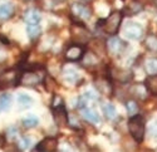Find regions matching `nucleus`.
I'll use <instances>...</instances> for the list:
<instances>
[{"label": "nucleus", "mask_w": 157, "mask_h": 152, "mask_svg": "<svg viewBox=\"0 0 157 152\" xmlns=\"http://www.w3.org/2000/svg\"><path fill=\"white\" fill-rule=\"evenodd\" d=\"M63 77H64L65 81H68V82H75L77 78H78V73H77L74 69L68 68V69H64Z\"/></svg>", "instance_id": "nucleus-20"}, {"label": "nucleus", "mask_w": 157, "mask_h": 152, "mask_svg": "<svg viewBox=\"0 0 157 152\" xmlns=\"http://www.w3.org/2000/svg\"><path fill=\"white\" fill-rule=\"evenodd\" d=\"M128 131L136 142H142L146 132V126H145L143 117L137 115V113L131 117L128 121Z\"/></svg>", "instance_id": "nucleus-1"}, {"label": "nucleus", "mask_w": 157, "mask_h": 152, "mask_svg": "<svg viewBox=\"0 0 157 152\" xmlns=\"http://www.w3.org/2000/svg\"><path fill=\"white\" fill-rule=\"evenodd\" d=\"M53 118H54V122L58 127H64V126L68 124L69 115H68L67 109H65L64 104L53 108Z\"/></svg>", "instance_id": "nucleus-4"}, {"label": "nucleus", "mask_w": 157, "mask_h": 152, "mask_svg": "<svg viewBox=\"0 0 157 152\" xmlns=\"http://www.w3.org/2000/svg\"><path fill=\"white\" fill-rule=\"evenodd\" d=\"M116 78L118 79L120 82L126 83V82L131 81V78H132V73L128 72V70H122V69H120V70H117V75H116Z\"/></svg>", "instance_id": "nucleus-22"}, {"label": "nucleus", "mask_w": 157, "mask_h": 152, "mask_svg": "<svg viewBox=\"0 0 157 152\" xmlns=\"http://www.w3.org/2000/svg\"><path fill=\"white\" fill-rule=\"evenodd\" d=\"M102 109H103V113L106 115V117H107L108 120H113V118L116 117V115H117V112H116V107H114L113 104H111V103H106V104H103Z\"/></svg>", "instance_id": "nucleus-19"}, {"label": "nucleus", "mask_w": 157, "mask_h": 152, "mask_svg": "<svg viewBox=\"0 0 157 152\" xmlns=\"http://www.w3.org/2000/svg\"><path fill=\"white\" fill-rule=\"evenodd\" d=\"M62 104H64V102H63V98H62L60 96H54V98H53V102H52V108H56V107L62 106Z\"/></svg>", "instance_id": "nucleus-31"}, {"label": "nucleus", "mask_w": 157, "mask_h": 152, "mask_svg": "<svg viewBox=\"0 0 157 152\" xmlns=\"http://www.w3.org/2000/svg\"><path fill=\"white\" fill-rule=\"evenodd\" d=\"M122 18H123L122 11L116 10V11L111 13L109 17L103 21L104 24H102L104 32H106L107 34H109V35H114V34H117V32L120 30V27H121Z\"/></svg>", "instance_id": "nucleus-2"}, {"label": "nucleus", "mask_w": 157, "mask_h": 152, "mask_svg": "<svg viewBox=\"0 0 157 152\" xmlns=\"http://www.w3.org/2000/svg\"><path fill=\"white\" fill-rule=\"evenodd\" d=\"M142 9H143V6L140 3H132V4H129L126 8V11L128 13V15H135V14H137L138 11H141Z\"/></svg>", "instance_id": "nucleus-24"}, {"label": "nucleus", "mask_w": 157, "mask_h": 152, "mask_svg": "<svg viewBox=\"0 0 157 152\" xmlns=\"http://www.w3.org/2000/svg\"><path fill=\"white\" fill-rule=\"evenodd\" d=\"M131 93L133 96L138 97L140 99H146L147 96H148V91L145 84H136L131 88Z\"/></svg>", "instance_id": "nucleus-14"}, {"label": "nucleus", "mask_w": 157, "mask_h": 152, "mask_svg": "<svg viewBox=\"0 0 157 152\" xmlns=\"http://www.w3.org/2000/svg\"><path fill=\"white\" fill-rule=\"evenodd\" d=\"M11 102H13L11 94L5 93V94H3V96H0V113L9 111L10 107H11Z\"/></svg>", "instance_id": "nucleus-15"}, {"label": "nucleus", "mask_w": 157, "mask_h": 152, "mask_svg": "<svg viewBox=\"0 0 157 152\" xmlns=\"http://www.w3.org/2000/svg\"><path fill=\"white\" fill-rule=\"evenodd\" d=\"M18 103L20 104V107H21V108L30 107V106L33 104V98H32V97H29L28 94L21 93V94H19V96H18Z\"/></svg>", "instance_id": "nucleus-18"}, {"label": "nucleus", "mask_w": 157, "mask_h": 152, "mask_svg": "<svg viewBox=\"0 0 157 152\" xmlns=\"http://www.w3.org/2000/svg\"><path fill=\"white\" fill-rule=\"evenodd\" d=\"M72 10H73L74 15H77L78 18H82V19H89L90 14H92V11H90V9L88 6L81 5V4H74L72 6Z\"/></svg>", "instance_id": "nucleus-10"}, {"label": "nucleus", "mask_w": 157, "mask_h": 152, "mask_svg": "<svg viewBox=\"0 0 157 152\" xmlns=\"http://www.w3.org/2000/svg\"><path fill=\"white\" fill-rule=\"evenodd\" d=\"M40 27H39V23L38 24H28V27H27V33H28V36L32 40L36 39V38L40 35Z\"/></svg>", "instance_id": "nucleus-17"}, {"label": "nucleus", "mask_w": 157, "mask_h": 152, "mask_svg": "<svg viewBox=\"0 0 157 152\" xmlns=\"http://www.w3.org/2000/svg\"><path fill=\"white\" fill-rule=\"evenodd\" d=\"M155 4H156V5H157V0H155Z\"/></svg>", "instance_id": "nucleus-34"}, {"label": "nucleus", "mask_w": 157, "mask_h": 152, "mask_svg": "<svg viewBox=\"0 0 157 152\" xmlns=\"http://www.w3.org/2000/svg\"><path fill=\"white\" fill-rule=\"evenodd\" d=\"M57 148H58V140L56 137H47L43 141L39 142L35 147L36 151L40 152H56Z\"/></svg>", "instance_id": "nucleus-6"}, {"label": "nucleus", "mask_w": 157, "mask_h": 152, "mask_svg": "<svg viewBox=\"0 0 157 152\" xmlns=\"http://www.w3.org/2000/svg\"><path fill=\"white\" fill-rule=\"evenodd\" d=\"M145 86L147 88L148 93L151 94H157V74H150L148 77L146 78V82H145Z\"/></svg>", "instance_id": "nucleus-13"}, {"label": "nucleus", "mask_w": 157, "mask_h": 152, "mask_svg": "<svg viewBox=\"0 0 157 152\" xmlns=\"http://www.w3.org/2000/svg\"><path fill=\"white\" fill-rule=\"evenodd\" d=\"M96 86L98 88V91L103 94H109L112 92V86L107 79H98L96 81Z\"/></svg>", "instance_id": "nucleus-16"}, {"label": "nucleus", "mask_w": 157, "mask_h": 152, "mask_svg": "<svg viewBox=\"0 0 157 152\" xmlns=\"http://www.w3.org/2000/svg\"><path fill=\"white\" fill-rule=\"evenodd\" d=\"M30 145H32V138L24 136V137H21L20 140H19L18 147H19L20 150H28V148L30 147Z\"/></svg>", "instance_id": "nucleus-26"}, {"label": "nucleus", "mask_w": 157, "mask_h": 152, "mask_svg": "<svg viewBox=\"0 0 157 152\" xmlns=\"http://www.w3.org/2000/svg\"><path fill=\"white\" fill-rule=\"evenodd\" d=\"M123 32H124V35L128 38V39L138 40V39H141V36L143 34V28L137 23H128L124 27Z\"/></svg>", "instance_id": "nucleus-5"}, {"label": "nucleus", "mask_w": 157, "mask_h": 152, "mask_svg": "<svg viewBox=\"0 0 157 152\" xmlns=\"http://www.w3.org/2000/svg\"><path fill=\"white\" fill-rule=\"evenodd\" d=\"M42 19V14L40 11L32 8V9H28L27 11H25L24 14V20L27 21L28 24H38L39 21H40Z\"/></svg>", "instance_id": "nucleus-9"}, {"label": "nucleus", "mask_w": 157, "mask_h": 152, "mask_svg": "<svg viewBox=\"0 0 157 152\" xmlns=\"http://www.w3.org/2000/svg\"><path fill=\"white\" fill-rule=\"evenodd\" d=\"M18 133H19L18 128L15 127V126H11V127H9L8 131H6V137L9 138V140H14V138L18 137Z\"/></svg>", "instance_id": "nucleus-29"}, {"label": "nucleus", "mask_w": 157, "mask_h": 152, "mask_svg": "<svg viewBox=\"0 0 157 152\" xmlns=\"http://www.w3.org/2000/svg\"><path fill=\"white\" fill-rule=\"evenodd\" d=\"M84 64L86 66H93V64H97V59L94 58L93 54H88L84 59Z\"/></svg>", "instance_id": "nucleus-30"}, {"label": "nucleus", "mask_w": 157, "mask_h": 152, "mask_svg": "<svg viewBox=\"0 0 157 152\" xmlns=\"http://www.w3.org/2000/svg\"><path fill=\"white\" fill-rule=\"evenodd\" d=\"M146 47L150 50H157V36L155 35H150L146 39Z\"/></svg>", "instance_id": "nucleus-27"}, {"label": "nucleus", "mask_w": 157, "mask_h": 152, "mask_svg": "<svg viewBox=\"0 0 157 152\" xmlns=\"http://www.w3.org/2000/svg\"><path fill=\"white\" fill-rule=\"evenodd\" d=\"M42 82V75L34 69L24 70L18 78V84L27 86V87H34Z\"/></svg>", "instance_id": "nucleus-3"}, {"label": "nucleus", "mask_w": 157, "mask_h": 152, "mask_svg": "<svg viewBox=\"0 0 157 152\" xmlns=\"http://www.w3.org/2000/svg\"><path fill=\"white\" fill-rule=\"evenodd\" d=\"M145 67H146V70H147L148 74H155V73H157V58H151V59H148V60L146 62Z\"/></svg>", "instance_id": "nucleus-21"}, {"label": "nucleus", "mask_w": 157, "mask_h": 152, "mask_svg": "<svg viewBox=\"0 0 157 152\" xmlns=\"http://www.w3.org/2000/svg\"><path fill=\"white\" fill-rule=\"evenodd\" d=\"M83 55H84V48L78 44H73L65 50V58L69 62L81 60L83 58Z\"/></svg>", "instance_id": "nucleus-7"}, {"label": "nucleus", "mask_w": 157, "mask_h": 152, "mask_svg": "<svg viewBox=\"0 0 157 152\" xmlns=\"http://www.w3.org/2000/svg\"><path fill=\"white\" fill-rule=\"evenodd\" d=\"M38 124V118L35 116H28L23 120V126L25 128H33Z\"/></svg>", "instance_id": "nucleus-23"}, {"label": "nucleus", "mask_w": 157, "mask_h": 152, "mask_svg": "<svg viewBox=\"0 0 157 152\" xmlns=\"http://www.w3.org/2000/svg\"><path fill=\"white\" fill-rule=\"evenodd\" d=\"M4 143V140H3V136H0V146H3Z\"/></svg>", "instance_id": "nucleus-33"}, {"label": "nucleus", "mask_w": 157, "mask_h": 152, "mask_svg": "<svg viewBox=\"0 0 157 152\" xmlns=\"http://www.w3.org/2000/svg\"><path fill=\"white\" fill-rule=\"evenodd\" d=\"M151 132L153 133V136H157V121H153L151 124Z\"/></svg>", "instance_id": "nucleus-32"}, {"label": "nucleus", "mask_w": 157, "mask_h": 152, "mask_svg": "<svg viewBox=\"0 0 157 152\" xmlns=\"http://www.w3.org/2000/svg\"><path fill=\"white\" fill-rule=\"evenodd\" d=\"M126 48V43L118 36H112L111 39L107 42V49L114 55L122 53V50Z\"/></svg>", "instance_id": "nucleus-8"}, {"label": "nucleus", "mask_w": 157, "mask_h": 152, "mask_svg": "<svg viewBox=\"0 0 157 152\" xmlns=\"http://www.w3.org/2000/svg\"><path fill=\"white\" fill-rule=\"evenodd\" d=\"M82 116L84 120H87L88 122H92V123H98L101 121L98 113L94 109L88 108V107H86V108L82 107Z\"/></svg>", "instance_id": "nucleus-11"}, {"label": "nucleus", "mask_w": 157, "mask_h": 152, "mask_svg": "<svg viewBox=\"0 0 157 152\" xmlns=\"http://www.w3.org/2000/svg\"><path fill=\"white\" fill-rule=\"evenodd\" d=\"M14 5L11 3H3L0 4V19H9L14 14Z\"/></svg>", "instance_id": "nucleus-12"}, {"label": "nucleus", "mask_w": 157, "mask_h": 152, "mask_svg": "<svg viewBox=\"0 0 157 152\" xmlns=\"http://www.w3.org/2000/svg\"><path fill=\"white\" fill-rule=\"evenodd\" d=\"M126 108L128 111V113L131 116L136 115V113L138 112V104L136 103V101H128V102L126 103Z\"/></svg>", "instance_id": "nucleus-25"}, {"label": "nucleus", "mask_w": 157, "mask_h": 152, "mask_svg": "<svg viewBox=\"0 0 157 152\" xmlns=\"http://www.w3.org/2000/svg\"><path fill=\"white\" fill-rule=\"evenodd\" d=\"M44 82H45V88H47L48 92H53V91L56 89V87H57L56 81L52 78L50 75H47V77L44 78Z\"/></svg>", "instance_id": "nucleus-28"}, {"label": "nucleus", "mask_w": 157, "mask_h": 152, "mask_svg": "<svg viewBox=\"0 0 157 152\" xmlns=\"http://www.w3.org/2000/svg\"><path fill=\"white\" fill-rule=\"evenodd\" d=\"M83 2H88V0H83Z\"/></svg>", "instance_id": "nucleus-35"}]
</instances>
